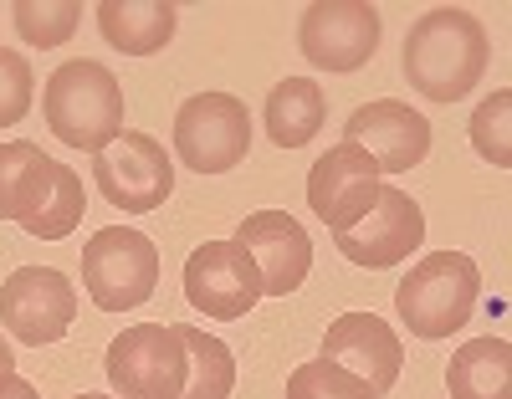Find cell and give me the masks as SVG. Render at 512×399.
<instances>
[{
    "instance_id": "cell-27",
    "label": "cell",
    "mask_w": 512,
    "mask_h": 399,
    "mask_svg": "<svg viewBox=\"0 0 512 399\" xmlns=\"http://www.w3.org/2000/svg\"><path fill=\"white\" fill-rule=\"evenodd\" d=\"M0 374H16V353H11L6 338H0Z\"/></svg>"
},
{
    "instance_id": "cell-5",
    "label": "cell",
    "mask_w": 512,
    "mask_h": 399,
    "mask_svg": "<svg viewBox=\"0 0 512 399\" xmlns=\"http://www.w3.org/2000/svg\"><path fill=\"white\" fill-rule=\"evenodd\" d=\"M82 287L103 307V313H128L144 307L159 287V246L144 231L103 226L82 246Z\"/></svg>"
},
{
    "instance_id": "cell-1",
    "label": "cell",
    "mask_w": 512,
    "mask_h": 399,
    "mask_svg": "<svg viewBox=\"0 0 512 399\" xmlns=\"http://www.w3.org/2000/svg\"><path fill=\"white\" fill-rule=\"evenodd\" d=\"M487 57H492V41H487L482 21L472 11H461V6L425 11L410 26L405 52H400L405 82L431 103H461L482 82Z\"/></svg>"
},
{
    "instance_id": "cell-19",
    "label": "cell",
    "mask_w": 512,
    "mask_h": 399,
    "mask_svg": "<svg viewBox=\"0 0 512 399\" xmlns=\"http://www.w3.org/2000/svg\"><path fill=\"white\" fill-rule=\"evenodd\" d=\"M451 399H512V343L507 338H472L446 364Z\"/></svg>"
},
{
    "instance_id": "cell-16",
    "label": "cell",
    "mask_w": 512,
    "mask_h": 399,
    "mask_svg": "<svg viewBox=\"0 0 512 399\" xmlns=\"http://www.w3.org/2000/svg\"><path fill=\"white\" fill-rule=\"evenodd\" d=\"M180 11L169 0H103L98 6V31L108 47L123 57H154L175 41Z\"/></svg>"
},
{
    "instance_id": "cell-22",
    "label": "cell",
    "mask_w": 512,
    "mask_h": 399,
    "mask_svg": "<svg viewBox=\"0 0 512 399\" xmlns=\"http://www.w3.org/2000/svg\"><path fill=\"white\" fill-rule=\"evenodd\" d=\"M11 21H16V36L26 41V47L52 52V47H62V41L77 31L82 6H77V0H21V6L11 11Z\"/></svg>"
},
{
    "instance_id": "cell-8",
    "label": "cell",
    "mask_w": 512,
    "mask_h": 399,
    "mask_svg": "<svg viewBox=\"0 0 512 399\" xmlns=\"http://www.w3.org/2000/svg\"><path fill=\"white\" fill-rule=\"evenodd\" d=\"M297 47L318 72H359L379 52V11L369 0H313L297 21Z\"/></svg>"
},
{
    "instance_id": "cell-14",
    "label": "cell",
    "mask_w": 512,
    "mask_h": 399,
    "mask_svg": "<svg viewBox=\"0 0 512 399\" xmlns=\"http://www.w3.org/2000/svg\"><path fill=\"white\" fill-rule=\"evenodd\" d=\"M262 272L267 297H292L313 272V241L303 231V220H292L287 210H256L241 220V231L231 236Z\"/></svg>"
},
{
    "instance_id": "cell-26",
    "label": "cell",
    "mask_w": 512,
    "mask_h": 399,
    "mask_svg": "<svg viewBox=\"0 0 512 399\" xmlns=\"http://www.w3.org/2000/svg\"><path fill=\"white\" fill-rule=\"evenodd\" d=\"M0 399H41V394H36V384L21 379V374H0Z\"/></svg>"
},
{
    "instance_id": "cell-15",
    "label": "cell",
    "mask_w": 512,
    "mask_h": 399,
    "mask_svg": "<svg viewBox=\"0 0 512 399\" xmlns=\"http://www.w3.org/2000/svg\"><path fill=\"white\" fill-rule=\"evenodd\" d=\"M318 359L349 369L354 379H364L379 399L400 384V369H405V348L395 338V328L374 318V313H344L333 318L328 333H323V353Z\"/></svg>"
},
{
    "instance_id": "cell-3",
    "label": "cell",
    "mask_w": 512,
    "mask_h": 399,
    "mask_svg": "<svg viewBox=\"0 0 512 399\" xmlns=\"http://www.w3.org/2000/svg\"><path fill=\"white\" fill-rule=\"evenodd\" d=\"M477 302H482V266L466 251H425L410 266V277L395 287L400 323L425 343H441L456 328H466Z\"/></svg>"
},
{
    "instance_id": "cell-13",
    "label": "cell",
    "mask_w": 512,
    "mask_h": 399,
    "mask_svg": "<svg viewBox=\"0 0 512 399\" xmlns=\"http://www.w3.org/2000/svg\"><path fill=\"white\" fill-rule=\"evenodd\" d=\"M374 200H379V164L344 139H338L308 174V205L333 236L359 226L374 210Z\"/></svg>"
},
{
    "instance_id": "cell-23",
    "label": "cell",
    "mask_w": 512,
    "mask_h": 399,
    "mask_svg": "<svg viewBox=\"0 0 512 399\" xmlns=\"http://www.w3.org/2000/svg\"><path fill=\"white\" fill-rule=\"evenodd\" d=\"M287 399H379V394L364 379H354L349 369L313 359V364H297L287 374Z\"/></svg>"
},
{
    "instance_id": "cell-10",
    "label": "cell",
    "mask_w": 512,
    "mask_h": 399,
    "mask_svg": "<svg viewBox=\"0 0 512 399\" xmlns=\"http://www.w3.org/2000/svg\"><path fill=\"white\" fill-rule=\"evenodd\" d=\"M185 297L210 323H236L262 302V272L236 241H205L185 261Z\"/></svg>"
},
{
    "instance_id": "cell-24",
    "label": "cell",
    "mask_w": 512,
    "mask_h": 399,
    "mask_svg": "<svg viewBox=\"0 0 512 399\" xmlns=\"http://www.w3.org/2000/svg\"><path fill=\"white\" fill-rule=\"evenodd\" d=\"M507 113H512V93H507V87H497L492 98H482V108L472 113V149H477L492 169H507V164H512Z\"/></svg>"
},
{
    "instance_id": "cell-6",
    "label": "cell",
    "mask_w": 512,
    "mask_h": 399,
    "mask_svg": "<svg viewBox=\"0 0 512 399\" xmlns=\"http://www.w3.org/2000/svg\"><path fill=\"white\" fill-rule=\"evenodd\" d=\"M93 185L108 205H118L128 215H149L175 190V159L164 154L154 133L123 128L103 154H93Z\"/></svg>"
},
{
    "instance_id": "cell-20",
    "label": "cell",
    "mask_w": 512,
    "mask_h": 399,
    "mask_svg": "<svg viewBox=\"0 0 512 399\" xmlns=\"http://www.w3.org/2000/svg\"><path fill=\"white\" fill-rule=\"evenodd\" d=\"M180 338H185V359H190V384L180 399H231L236 389V353L195 323H180Z\"/></svg>"
},
{
    "instance_id": "cell-2",
    "label": "cell",
    "mask_w": 512,
    "mask_h": 399,
    "mask_svg": "<svg viewBox=\"0 0 512 399\" xmlns=\"http://www.w3.org/2000/svg\"><path fill=\"white\" fill-rule=\"evenodd\" d=\"M41 113L67 149L103 154L123 133V82L93 57L62 62L41 87Z\"/></svg>"
},
{
    "instance_id": "cell-9",
    "label": "cell",
    "mask_w": 512,
    "mask_h": 399,
    "mask_svg": "<svg viewBox=\"0 0 512 399\" xmlns=\"http://www.w3.org/2000/svg\"><path fill=\"white\" fill-rule=\"evenodd\" d=\"M72 318H77V287L57 266H16L0 282V323L11 338L47 348L72 333Z\"/></svg>"
},
{
    "instance_id": "cell-12",
    "label": "cell",
    "mask_w": 512,
    "mask_h": 399,
    "mask_svg": "<svg viewBox=\"0 0 512 399\" xmlns=\"http://www.w3.org/2000/svg\"><path fill=\"white\" fill-rule=\"evenodd\" d=\"M420 241H425L420 200H410L395 185H379L374 210L359 220V226L338 231V256L354 261V266H369V272H384V266H400Z\"/></svg>"
},
{
    "instance_id": "cell-11",
    "label": "cell",
    "mask_w": 512,
    "mask_h": 399,
    "mask_svg": "<svg viewBox=\"0 0 512 399\" xmlns=\"http://www.w3.org/2000/svg\"><path fill=\"white\" fill-rule=\"evenodd\" d=\"M344 144L364 149L379 164V174H410L431 154V118L415 113L410 103L374 98L344 118Z\"/></svg>"
},
{
    "instance_id": "cell-21",
    "label": "cell",
    "mask_w": 512,
    "mask_h": 399,
    "mask_svg": "<svg viewBox=\"0 0 512 399\" xmlns=\"http://www.w3.org/2000/svg\"><path fill=\"white\" fill-rule=\"evenodd\" d=\"M82 180H77V169H67V164H57V180H52V195L41 200V210L26 220V236H36V241H67L77 226H82Z\"/></svg>"
},
{
    "instance_id": "cell-4",
    "label": "cell",
    "mask_w": 512,
    "mask_h": 399,
    "mask_svg": "<svg viewBox=\"0 0 512 399\" xmlns=\"http://www.w3.org/2000/svg\"><path fill=\"white\" fill-rule=\"evenodd\" d=\"M108 384L118 399H180L190 384L185 338L175 323H134L108 343Z\"/></svg>"
},
{
    "instance_id": "cell-17",
    "label": "cell",
    "mask_w": 512,
    "mask_h": 399,
    "mask_svg": "<svg viewBox=\"0 0 512 399\" xmlns=\"http://www.w3.org/2000/svg\"><path fill=\"white\" fill-rule=\"evenodd\" d=\"M52 180H57V159L41 154V144H0V220H26L41 210V200L52 195Z\"/></svg>"
},
{
    "instance_id": "cell-25",
    "label": "cell",
    "mask_w": 512,
    "mask_h": 399,
    "mask_svg": "<svg viewBox=\"0 0 512 399\" xmlns=\"http://www.w3.org/2000/svg\"><path fill=\"white\" fill-rule=\"evenodd\" d=\"M31 98H36V72L21 52L0 47V128H11L31 113Z\"/></svg>"
},
{
    "instance_id": "cell-18",
    "label": "cell",
    "mask_w": 512,
    "mask_h": 399,
    "mask_svg": "<svg viewBox=\"0 0 512 399\" xmlns=\"http://www.w3.org/2000/svg\"><path fill=\"white\" fill-rule=\"evenodd\" d=\"M323 118H328V103H323V87L313 77H282L272 93H267V108H262V123H267V139L277 149H303L323 133Z\"/></svg>"
},
{
    "instance_id": "cell-7",
    "label": "cell",
    "mask_w": 512,
    "mask_h": 399,
    "mask_svg": "<svg viewBox=\"0 0 512 399\" xmlns=\"http://www.w3.org/2000/svg\"><path fill=\"white\" fill-rule=\"evenodd\" d=\"M251 149V113L236 93H195L175 113V159L195 174H226Z\"/></svg>"
},
{
    "instance_id": "cell-28",
    "label": "cell",
    "mask_w": 512,
    "mask_h": 399,
    "mask_svg": "<svg viewBox=\"0 0 512 399\" xmlns=\"http://www.w3.org/2000/svg\"><path fill=\"white\" fill-rule=\"evenodd\" d=\"M77 399H113V394H77Z\"/></svg>"
}]
</instances>
